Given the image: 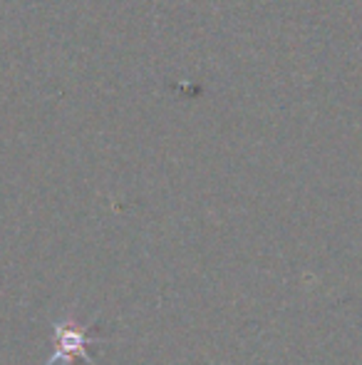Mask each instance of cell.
Masks as SVG:
<instances>
[{"label": "cell", "mask_w": 362, "mask_h": 365, "mask_svg": "<svg viewBox=\"0 0 362 365\" xmlns=\"http://www.w3.org/2000/svg\"><path fill=\"white\" fill-rule=\"evenodd\" d=\"M73 321H63L55 326V356L50 358L48 365H60V361H73L75 356H82L85 363H92V358L87 356V346L92 341V328H80V326H70Z\"/></svg>", "instance_id": "obj_1"}]
</instances>
